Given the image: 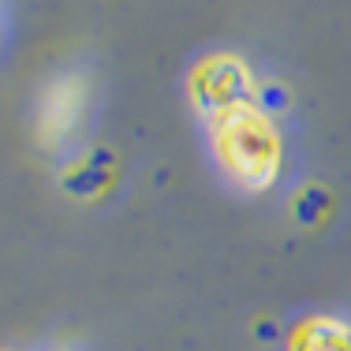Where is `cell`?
I'll use <instances>...</instances> for the list:
<instances>
[{"label":"cell","instance_id":"obj_1","mask_svg":"<svg viewBox=\"0 0 351 351\" xmlns=\"http://www.w3.org/2000/svg\"><path fill=\"white\" fill-rule=\"evenodd\" d=\"M213 165L236 191L265 195L284 176V135L258 97H239L202 116Z\"/></svg>","mask_w":351,"mask_h":351},{"label":"cell","instance_id":"obj_2","mask_svg":"<svg viewBox=\"0 0 351 351\" xmlns=\"http://www.w3.org/2000/svg\"><path fill=\"white\" fill-rule=\"evenodd\" d=\"M187 94L198 116H206L221 105L239 101V97H258V79L239 53H210L191 68Z\"/></svg>","mask_w":351,"mask_h":351},{"label":"cell","instance_id":"obj_3","mask_svg":"<svg viewBox=\"0 0 351 351\" xmlns=\"http://www.w3.org/2000/svg\"><path fill=\"white\" fill-rule=\"evenodd\" d=\"M82 120H86V79L82 75L53 79L38 101V142L49 149L64 146L79 135Z\"/></svg>","mask_w":351,"mask_h":351},{"label":"cell","instance_id":"obj_4","mask_svg":"<svg viewBox=\"0 0 351 351\" xmlns=\"http://www.w3.org/2000/svg\"><path fill=\"white\" fill-rule=\"evenodd\" d=\"M284 351H351V317L314 311L288 325Z\"/></svg>","mask_w":351,"mask_h":351},{"label":"cell","instance_id":"obj_5","mask_svg":"<svg viewBox=\"0 0 351 351\" xmlns=\"http://www.w3.org/2000/svg\"><path fill=\"white\" fill-rule=\"evenodd\" d=\"M56 351H68V348H56Z\"/></svg>","mask_w":351,"mask_h":351},{"label":"cell","instance_id":"obj_6","mask_svg":"<svg viewBox=\"0 0 351 351\" xmlns=\"http://www.w3.org/2000/svg\"><path fill=\"white\" fill-rule=\"evenodd\" d=\"M0 351H8V348H0Z\"/></svg>","mask_w":351,"mask_h":351}]
</instances>
